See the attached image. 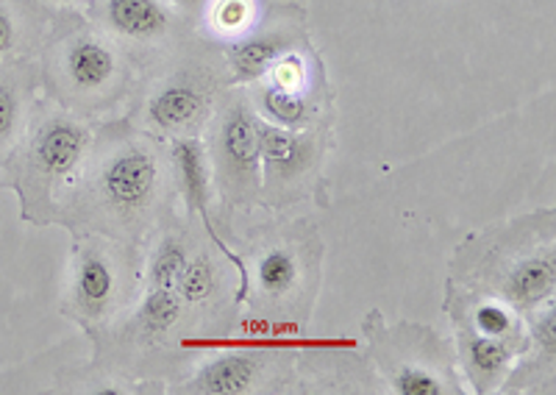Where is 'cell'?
<instances>
[{
  "mask_svg": "<svg viewBox=\"0 0 556 395\" xmlns=\"http://www.w3.org/2000/svg\"><path fill=\"white\" fill-rule=\"evenodd\" d=\"M178 215L165 140L123 115L96 126V140L59 201L53 226L70 237L101 234L146 249Z\"/></svg>",
  "mask_w": 556,
  "mask_h": 395,
  "instance_id": "6da1fadb",
  "label": "cell"
},
{
  "mask_svg": "<svg viewBox=\"0 0 556 395\" xmlns=\"http://www.w3.org/2000/svg\"><path fill=\"white\" fill-rule=\"evenodd\" d=\"M448 281L526 315L556 298V209H531L473 231L454 249Z\"/></svg>",
  "mask_w": 556,
  "mask_h": 395,
  "instance_id": "7a4b0ae2",
  "label": "cell"
},
{
  "mask_svg": "<svg viewBox=\"0 0 556 395\" xmlns=\"http://www.w3.org/2000/svg\"><path fill=\"white\" fill-rule=\"evenodd\" d=\"M42 95L84 120L123 117L146 73L81 9H59L37 53Z\"/></svg>",
  "mask_w": 556,
  "mask_h": 395,
  "instance_id": "3957f363",
  "label": "cell"
},
{
  "mask_svg": "<svg viewBox=\"0 0 556 395\" xmlns=\"http://www.w3.org/2000/svg\"><path fill=\"white\" fill-rule=\"evenodd\" d=\"M323 256L320 231L306 217L265 224L253 234L248 256L240 254L242 313L278 337L304 334L323 288Z\"/></svg>",
  "mask_w": 556,
  "mask_h": 395,
  "instance_id": "277c9868",
  "label": "cell"
},
{
  "mask_svg": "<svg viewBox=\"0 0 556 395\" xmlns=\"http://www.w3.org/2000/svg\"><path fill=\"white\" fill-rule=\"evenodd\" d=\"M96 126L39 95L26 131L0 162V187L17 195L23 224L53 226L59 201L96 140Z\"/></svg>",
  "mask_w": 556,
  "mask_h": 395,
  "instance_id": "5b68a950",
  "label": "cell"
},
{
  "mask_svg": "<svg viewBox=\"0 0 556 395\" xmlns=\"http://www.w3.org/2000/svg\"><path fill=\"white\" fill-rule=\"evenodd\" d=\"M231 87L223 46L198 34L139 84L126 117L159 140L203 137L223 92Z\"/></svg>",
  "mask_w": 556,
  "mask_h": 395,
  "instance_id": "8992f818",
  "label": "cell"
},
{
  "mask_svg": "<svg viewBox=\"0 0 556 395\" xmlns=\"http://www.w3.org/2000/svg\"><path fill=\"white\" fill-rule=\"evenodd\" d=\"M146 249L101 234L73 237L59 309L84 337H96L142 295Z\"/></svg>",
  "mask_w": 556,
  "mask_h": 395,
  "instance_id": "52a82bcc",
  "label": "cell"
},
{
  "mask_svg": "<svg viewBox=\"0 0 556 395\" xmlns=\"http://www.w3.org/2000/svg\"><path fill=\"white\" fill-rule=\"evenodd\" d=\"M365 357L395 395H468L456 365L454 340L429 323L387 320L381 309L362 318Z\"/></svg>",
  "mask_w": 556,
  "mask_h": 395,
  "instance_id": "ba28073f",
  "label": "cell"
},
{
  "mask_svg": "<svg viewBox=\"0 0 556 395\" xmlns=\"http://www.w3.org/2000/svg\"><path fill=\"white\" fill-rule=\"evenodd\" d=\"M260 112L248 87L231 84L217 101L203 131L212 184H215L217 226L235 217H251L262 209V160H260Z\"/></svg>",
  "mask_w": 556,
  "mask_h": 395,
  "instance_id": "9c48e42d",
  "label": "cell"
},
{
  "mask_svg": "<svg viewBox=\"0 0 556 395\" xmlns=\"http://www.w3.org/2000/svg\"><path fill=\"white\" fill-rule=\"evenodd\" d=\"M331 128H281L260 120L262 209L287 212L320 201Z\"/></svg>",
  "mask_w": 556,
  "mask_h": 395,
  "instance_id": "30bf717a",
  "label": "cell"
},
{
  "mask_svg": "<svg viewBox=\"0 0 556 395\" xmlns=\"http://www.w3.org/2000/svg\"><path fill=\"white\" fill-rule=\"evenodd\" d=\"M170 395H298V351L245 345L198 359L167 387Z\"/></svg>",
  "mask_w": 556,
  "mask_h": 395,
  "instance_id": "8fae6325",
  "label": "cell"
},
{
  "mask_svg": "<svg viewBox=\"0 0 556 395\" xmlns=\"http://www.w3.org/2000/svg\"><path fill=\"white\" fill-rule=\"evenodd\" d=\"M81 12L92 26L114 39L146 76L201 34V28L167 0H87Z\"/></svg>",
  "mask_w": 556,
  "mask_h": 395,
  "instance_id": "7c38bea8",
  "label": "cell"
},
{
  "mask_svg": "<svg viewBox=\"0 0 556 395\" xmlns=\"http://www.w3.org/2000/svg\"><path fill=\"white\" fill-rule=\"evenodd\" d=\"M240 284V262L217 251L208 243V237H201L176 284L178 298L190 309L198 340L235 332V323L242 313L240 298H237Z\"/></svg>",
  "mask_w": 556,
  "mask_h": 395,
  "instance_id": "4fadbf2b",
  "label": "cell"
},
{
  "mask_svg": "<svg viewBox=\"0 0 556 395\" xmlns=\"http://www.w3.org/2000/svg\"><path fill=\"white\" fill-rule=\"evenodd\" d=\"M0 393L134 395V390L117 379H109L92 365V348L81 334V340H67L56 348L0 370Z\"/></svg>",
  "mask_w": 556,
  "mask_h": 395,
  "instance_id": "5bb4252c",
  "label": "cell"
},
{
  "mask_svg": "<svg viewBox=\"0 0 556 395\" xmlns=\"http://www.w3.org/2000/svg\"><path fill=\"white\" fill-rule=\"evenodd\" d=\"M306 46H312L309 12L301 3H276L260 14L245 37L223 46L228 78L237 87H248L260 81L278 59Z\"/></svg>",
  "mask_w": 556,
  "mask_h": 395,
  "instance_id": "9a60e30c",
  "label": "cell"
},
{
  "mask_svg": "<svg viewBox=\"0 0 556 395\" xmlns=\"http://www.w3.org/2000/svg\"><path fill=\"white\" fill-rule=\"evenodd\" d=\"M165 145L181 212L190 220L198 217L201 220L198 226L208 237V243L242 265L240 254L228 249V243L217 231L215 184H212V167H208V153L203 137H173V140H165Z\"/></svg>",
  "mask_w": 556,
  "mask_h": 395,
  "instance_id": "2e32d148",
  "label": "cell"
},
{
  "mask_svg": "<svg viewBox=\"0 0 556 395\" xmlns=\"http://www.w3.org/2000/svg\"><path fill=\"white\" fill-rule=\"evenodd\" d=\"M526 318V348L515 359L501 395H554L556 393V304L531 309Z\"/></svg>",
  "mask_w": 556,
  "mask_h": 395,
  "instance_id": "e0dca14e",
  "label": "cell"
},
{
  "mask_svg": "<svg viewBox=\"0 0 556 395\" xmlns=\"http://www.w3.org/2000/svg\"><path fill=\"white\" fill-rule=\"evenodd\" d=\"M262 120L281 128H334V90L323 84L315 90H278L267 81L248 84Z\"/></svg>",
  "mask_w": 556,
  "mask_h": 395,
  "instance_id": "ac0fdd59",
  "label": "cell"
},
{
  "mask_svg": "<svg viewBox=\"0 0 556 395\" xmlns=\"http://www.w3.org/2000/svg\"><path fill=\"white\" fill-rule=\"evenodd\" d=\"M443 313L448 315L451 326H468L486 337L504 340L518 354L526 348V318L504 301L470 293L454 281H445Z\"/></svg>",
  "mask_w": 556,
  "mask_h": 395,
  "instance_id": "d6986e66",
  "label": "cell"
},
{
  "mask_svg": "<svg viewBox=\"0 0 556 395\" xmlns=\"http://www.w3.org/2000/svg\"><path fill=\"white\" fill-rule=\"evenodd\" d=\"M301 393H387L367 357L334 351H298Z\"/></svg>",
  "mask_w": 556,
  "mask_h": 395,
  "instance_id": "ffe728a7",
  "label": "cell"
},
{
  "mask_svg": "<svg viewBox=\"0 0 556 395\" xmlns=\"http://www.w3.org/2000/svg\"><path fill=\"white\" fill-rule=\"evenodd\" d=\"M454 329V351L459 365L462 382L473 395H495L513 370L518 351L504 340L486 337L473 332L468 326H451Z\"/></svg>",
  "mask_w": 556,
  "mask_h": 395,
  "instance_id": "44dd1931",
  "label": "cell"
},
{
  "mask_svg": "<svg viewBox=\"0 0 556 395\" xmlns=\"http://www.w3.org/2000/svg\"><path fill=\"white\" fill-rule=\"evenodd\" d=\"M39 95L42 81L37 59L20 56L0 62V162L26 131Z\"/></svg>",
  "mask_w": 556,
  "mask_h": 395,
  "instance_id": "7402d4cb",
  "label": "cell"
},
{
  "mask_svg": "<svg viewBox=\"0 0 556 395\" xmlns=\"http://www.w3.org/2000/svg\"><path fill=\"white\" fill-rule=\"evenodd\" d=\"M56 9L42 0H0V62L37 59Z\"/></svg>",
  "mask_w": 556,
  "mask_h": 395,
  "instance_id": "603a6c76",
  "label": "cell"
},
{
  "mask_svg": "<svg viewBox=\"0 0 556 395\" xmlns=\"http://www.w3.org/2000/svg\"><path fill=\"white\" fill-rule=\"evenodd\" d=\"M260 14V0H208L198 28L203 37L215 39L217 46H228L245 37L256 26Z\"/></svg>",
  "mask_w": 556,
  "mask_h": 395,
  "instance_id": "cb8c5ba5",
  "label": "cell"
},
{
  "mask_svg": "<svg viewBox=\"0 0 556 395\" xmlns=\"http://www.w3.org/2000/svg\"><path fill=\"white\" fill-rule=\"evenodd\" d=\"M167 3H170V7H176L178 12L184 14V17H190L192 23H201V14H203V9H206V3L208 0H167Z\"/></svg>",
  "mask_w": 556,
  "mask_h": 395,
  "instance_id": "d4e9b609",
  "label": "cell"
},
{
  "mask_svg": "<svg viewBox=\"0 0 556 395\" xmlns=\"http://www.w3.org/2000/svg\"><path fill=\"white\" fill-rule=\"evenodd\" d=\"M42 3H48L51 9H84L87 7V0H42Z\"/></svg>",
  "mask_w": 556,
  "mask_h": 395,
  "instance_id": "484cf974",
  "label": "cell"
}]
</instances>
